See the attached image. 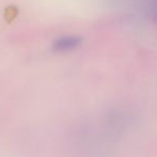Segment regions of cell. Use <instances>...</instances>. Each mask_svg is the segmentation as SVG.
I'll list each match as a JSON object with an SVG mask.
<instances>
[{
	"label": "cell",
	"mask_w": 157,
	"mask_h": 157,
	"mask_svg": "<svg viewBox=\"0 0 157 157\" xmlns=\"http://www.w3.org/2000/svg\"><path fill=\"white\" fill-rule=\"evenodd\" d=\"M81 43V39L75 35H65L55 40L52 48L57 52H68L77 48Z\"/></svg>",
	"instance_id": "cell-1"
}]
</instances>
